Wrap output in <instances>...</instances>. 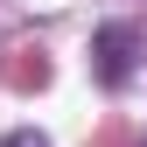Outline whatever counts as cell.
<instances>
[{"label":"cell","mask_w":147,"mask_h":147,"mask_svg":"<svg viewBox=\"0 0 147 147\" xmlns=\"http://www.w3.org/2000/svg\"><path fill=\"white\" fill-rule=\"evenodd\" d=\"M133 49H140V42H133V28H119V21H112V28H98L91 63H98V84H105V91H119L126 77H133Z\"/></svg>","instance_id":"1"},{"label":"cell","mask_w":147,"mask_h":147,"mask_svg":"<svg viewBox=\"0 0 147 147\" xmlns=\"http://www.w3.org/2000/svg\"><path fill=\"white\" fill-rule=\"evenodd\" d=\"M0 147H49V133H35V126H14V133L0 140Z\"/></svg>","instance_id":"2"}]
</instances>
